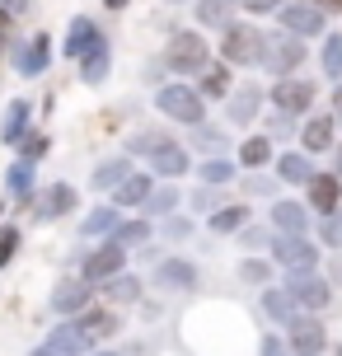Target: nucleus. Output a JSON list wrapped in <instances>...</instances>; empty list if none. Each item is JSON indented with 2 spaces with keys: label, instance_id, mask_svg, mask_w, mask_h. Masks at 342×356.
<instances>
[{
  "label": "nucleus",
  "instance_id": "8fccbe9b",
  "mask_svg": "<svg viewBox=\"0 0 342 356\" xmlns=\"http://www.w3.org/2000/svg\"><path fill=\"white\" fill-rule=\"evenodd\" d=\"M10 42H15V15H10V10H0V52H5Z\"/></svg>",
  "mask_w": 342,
  "mask_h": 356
},
{
  "label": "nucleus",
  "instance_id": "0eeeda50",
  "mask_svg": "<svg viewBox=\"0 0 342 356\" xmlns=\"http://www.w3.org/2000/svg\"><path fill=\"white\" fill-rule=\"evenodd\" d=\"M272 113H282V118H309V108H314V80H300V75H286V80H277L268 94Z\"/></svg>",
  "mask_w": 342,
  "mask_h": 356
},
{
  "label": "nucleus",
  "instance_id": "393cba45",
  "mask_svg": "<svg viewBox=\"0 0 342 356\" xmlns=\"http://www.w3.org/2000/svg\"><path fill=\"white\" fill-rule=\"evenodd\" d=\"M75 328H80V333H85V338H90V347L94 342H108L113 333H117V314H113V305L108 309H80V314H75Z\"/></svg>",
  "mask_w": 342,
  "mask_h": 356
},
{
  "label": "nucleus",
  "instance_id": "1a4fd4ad",
  "mask_svg": "<svg viewBox=\"0 0 342 356\" xmlns=\"http://www.w3.org/2000/svg\"><path fill=\"white\" fill-rule=\"evenodd\" d=\"M202 272L197 263H188V258H160L155 263V291H164V296H188V291H197Z\"/></svg>",
  "mask_w": 342,
  "mask_h": 356
},
{
  "label": "nucleus",
  "instance_id": "f3484780",
  "mask_svg": "<svg viewBox=\"0 0 342 356\" xmlns=\"http://www.w3.org/2000/svg\"><path fill=\"white\" fill-rule=\"evenodd\" d=\"M305 193H309V211L314 216H328V211H338L342 207V178L333 174V169H328V174H319V169H314V178H309L305 183Z\"/></svg>",
  "mask_w": 342,
  "mask_h": 356
},
{
  "label": "nucleus",
  "instance_id": "4c0bfd02",
  "mask_svg": "<svg viewBox=\"0 0 342 356\" xmlns=\"http://www.w3.org/2000/svg\"><path fill=\"white\" fill-rule=\"evenodd\" d=\"M319 71H324V80L342 85V33H324V47H319Z\"/></svg>",
  "mask_w": 342,
  "mask_h": 356
},
{
  "label": "nucleus",
  "instance_id": "bb28decb",
  "mask_svg": "<svg viewBox=\"0 0 342 356\" xmlns=\"http://www.w3.org/2000/svg\"><path fill=\"white\" fill-rule=\"evenodd\" d=\"M5 193H10V202H33V193H38V164H28V160L10 164V169H5Z\"/></svg>",
  "mask_w": 342,
  "mask_h": 356
},
{
  "label": "nucleus",
  "instance_id": "5701e85b",
  "mask_svg": "<svg viewBox=\"0 0 342 356\" xmlns=\"http://www.w3.org/2000/svg\"><path fill=\"white\" fill-rule=\"evenodd\" d=\"M99 38H104V29H99L94 19L75 15L71 24H66V42H61V52L71 56V61H80V56H85V52L94 47V42H99Z\"/></svg>",
  "mask_w": 342,
  "mask_h": 356
},
{
  "label": "nucleus",
  "instance_id": "f704fd0d",
  "mask_svg": "<svg viewBox=\"0 0 342 356\" xmlns=\"http://www.w3.org/2000/svg\"><path fill=\"white\" fill-rule=\"evenodd\" d=\"M193 145H197L202 160H220V155L230 150L225 131H220V127H211V122H197V127H193Z\"/></svg>",
  "mask_w": 342,
  "mask_h": 356
},
{
  "label": "nucleus",
  "instance_id": "37998d69",
  "mask_svg": "<svg viewBox=\"0 0 342 356\" xmlns=\"http://www.w3.org/2000/svg\"><path fill=\"white\" fill-rule=\"evenodd\" d=\"M319 244H324V249H342V207L319 216Z\"/></svg>",
  "mask_w": 342,
  "mask_h": 356
},
{
  "label": "nucleus",
  "instance_id": "9d476101",
  "mask_svg": "<svg viewBox=\"0 0 342 356\" xmlns=\"http://www.w3.org/2000/svg\"><path fill=\"white\" fill-rule=\"evenodd\" d=\"M291 356H324L328 352V328L319 323V314H295V323L286 328Z\"/></svg>",
  "mask_w": 342,
  "mask_h": 356
},
{
  "label": "nucleus",
  "instance_id": "a878e982",
  "mask_svg": "<svg viewBox=\"0 0 342 356\" xmlns=\"http://www.w3.org/2000/svg\"><path fill=\"white\" fill-rule=\"evenodd\" d=\"M150 188H155V174H141V169H131V174H127L108 197H113V207L122 211V207H141L145 197H150Z\"/></svg>",
  "mask_w": 342,
  "mask_h": 356
},
{
  "label": "nucleus",
  "instance_id": "e433bc0d",
  "mask_svg": "<svg viewBox=\"0 0 342 356\" xmlns=\"http://www.w3.org/2000/svg\"><path fill=\"white\" fill-rule=\"evenodd\" d=\"M234 10H239V0H197V24L225 29V24H234Z\"/></svg>",
  "mask_w": 342,
  "mask_h": 356
},
{
  "label": "nucleus",
  "instance_id": "3c124183",
  "mask_svg": "<svg viewBox=\"0 0 342 356\" xmlns=\"http://www.w3.org/2000/svg\"><path fill=\"white\" fill-rule=\"evenodd\" d=\"M239 5H244L249 15H272V10H282L286 0H239Z\"/></svg>",
  "mask_w": 342,
  "mask_h": 356
},
{
  "label": "nucleus",
  "instance_id": "412c9836",
  "mask_svg": "<svg viewBox=\"0 0 342 356\" xmlns=\"http://www.w3.org/2000/svg\"><path fill=\"white\" fill-rule=\"evenodd\" d=\"M188 150H183L179 141H160L155 150H150V174L155 178H183L188 174Z\"/></svg>",
  "mask_w": 342,
  "mask_h": 356
},
{
  "label": "nucleus",
  "instance_id": "20e7f679",
  "mask_svg": "<svg viewBox=\"0 0 342 356\" xmlns=\"http://www.w3.org/2000/svg\"><path fill=\"white\" fill-rule=\"evenodd\" d=\"M155 108H160L169 122H183V127H197L206 122V99L197 94V85H160V94H155Z\"/></svg>",
  "mask_w": 342,
  "mask_h": 356
},
{
  "label": "nucleus",
  "instance_id": "13d9d810",
  "mask_svg": "<svg viewBox=\"0 0 342 356\" xmlns=\"http://www.w3.org/2000/svg\"><path fill=\"white\" fill-rule=\"evenodd\" d=\"M333 174L342 178V141H333Z\"/></svg>",
  "mask_w": 342,
  "mask_h": 356
},
{
  "label": "nucleus",
  "instance_id": "5fc2aeb1",
  "mask_svg": "<svg viewBox=\"0 0 342 356\" xmlns=\"http://www.w3.org/2000/svg\"><path fill=\"white\" fill-rule=\"evenodd\" d=\"M328 104H333V108H328V118H333V122L342 127V85H333V94H328Z\"/></svg>",
  "mask_w": 342,
  "mask_h": 356
},
{
  "label": "nucleus",
  "instance_id": "f257e3e1",
  "mask_svg": "<svg viewBox=\"0 0 342 356\" xmlns=\"http://www.w3.org/2000/svg\"><path fill=\"white\" fill-rule=\"evenodd\" d=\"M220 61L225 66H239V71H253V66H263V29L249 24V19H234L220 29Z\"/></svg>",
  "mask_w": 342,
  "mask_h": 356
},
{
  "label": "nucleus",
  "instance_id": "a211bd4d",
  "mask_svg": "<svg viewBox=\"0 0 342 356\" xmlns=\"http://www.w3.org/2000/svg\"><path fill=\"white\" fill-rule=\"evenodd\" d=\"M338 141V122L328 118V113H309L305 127H300V150L305 155H328Z\"/></svg>",
  "mask_w": 342,
  "mask_h": 356
},
{
  "label": "nucleus",
  "instance_id": "052dcab7",
  "mask_svg": "<svg viewBox=\"0 0 342 356\" xmlns=\"http://www.w3.org/2000/svg\"><path fill=\"white\" fill-rule=\"evenodd\" d=\"M85 356H122V352H85Z\"/></svg>",
  "mask_w": 342,
  "mask_h": 356
},
{
  "label": "nucleus",
  "instance_id": "72a5a7b5",
  "mask_svg": "<svg viewBox=\"0 0 342 356\" xmlns=\"http://www.w3.org/2000/svg\"><path fill=\"white\" fill-rule=\"evenodd\" d=\"M127 174H131V155H113V160H104L99 169H94L90 188H94V193H113Z\"/></svg>",
  "mask_w": 342,
  "mask_h": 356
},
{
  "label": "nucleus",
  "instance_id": "473e14b6",
  "mask_svg": "<svg viewBox=\"0 0 342 356\" xmlns=\"http://www.w3.org/2000/svg\"><path fill=\"white\" fill-rule=\"evenodd\" d=\"M150 230H155V225H150V220H145V216H136V220H117V230L108 234L113 244H117V249H145V244H150Z\"/></svg>",
  "mask_w": 342,
  "mask_h": 356
},
{
  "label": "nucleus",
  "instance_id": "ea45409f",
  "mask_svg": "<svg viewBox=\"0 0 342 356\" xmlns=\"http://www.w3.org/2000/svg\"><path fill=\"white\" fill-rule=\"evenodd\" d=\"M234 169H239V164L225 160V155H220V160H197V178L206 183V188H225V183L234 178Z\"/></svg>",
  "mask_w": 342,
  "mask_h": 356
},
{
  "label": "nucleus",
  "instance_id": "864d4df0",
  "mask_svg": "<svg viewBox=\"0 0 342 356\" xmlns=\"http://www.w3.org/2000/svg\"><path fill=\"white\" fill-rule=\"evenodd\" d=\"M268 136H291V118H282V113H272V122H268Z\"/></svg>",
  "mask_w": 342,
  "mask_h": 356
},
{
  "label": "nucleus",
  "instance_id": "bf43d9fd",
  "mask_svg": "<svg viewBox=\"0 0 342 356\" xmlns=\"http://www.w3.org/2000/svg\"><path fill=\"white\" fill-rule=\"evenodd\" d=\"M104 5H108V10H127V5H131V0H104Z\"/></svg>",
  "mask_w": 342,
  "mask_h": 356
},
{
  "label": "nucleus",
  "instance_id": "c03bdc74",
  "mask_svg": "<svg viewBox=\"0 0 342 356\" xmlns=\"http://www.w3.org/2000/svg\"><path fill=\"white\" fill-rule=\"evenodd\" d=\"M188 207H193V211H197V216H206V211H220L225 202H220V188H206V183H202L197 193L188 197Z\"/></svg>",
  "mask_w": 342,
  "mask_h": 356
},
{
  "label": "nucleus",
  "instance_id": "6ab92c4d",
  "mask_svg": "<svg viewBox=\"0 0 342 356\" xmlns=\"http://www.w3.org/2000/svg\"><path fill=\"white\" fill-rule=\"evenodd\" d=\"M28 118H33V99H10V104H5V113H0V145H5V150H15V145L24 141Z\"/></svg>",
  "mask_w": 342,
  "mask_h": 356
},
{
  "label": "nucleus",
  "instance_id": "dca6fc26",
  "mask_svg": "<svg viewBox=\"0 0 342 356\" xmlns=\"http://www.w3.org/2000/svg\"><path fill=\"white\" fill-rule=\"evenodd\" d=\"M90 300H94V286L90 282H80V277H66V282L52 291V314H61V319H75L80 309H90Z\"/></svg>",
  "mask_w": 342,
  "mask_h": 356
},
{
  "label": "nucleus",
  "instance_id": "39448f33",
  "mask_svg": "<svg viewBox=\"0 0 342 356\" xmlns=\"http://www.w3.org/2000/svg\"><path fill=\"white\" fill-rule=\"evenodd\" d=\"M268 249H272V263L286 267V272H319V258H324L309 234H272Z\"/></svg>",
  "mask_w": 342,
  "mask_h": 356
},
{
  "label": "nucleus",
  "instance_id": "58836bf2",
  "mask_svg": "<svg viewBox=\"0 0 342 356\" xmlns=\"http://www.w3.org/2000/svg\"><path fill=\"white\" fill-rule=\"evenodd\" d=\"M197 94L202 99H225L230 94V66L220 61V66H206V71L197 75Z\"/></svg>",
  "mask_w": 342,
  "mask_h": 356
},
{
  "label": "nucleus",
  "instance_id": "49530a36",
  "mask_svg": "<svg viewBox=\"0 0 342 356\" xmlns=\"http://www.w3.org/2000/svg\"><path fill=\"white\" fill-rule=\"evenodd\" d=\"M19 253V230L15 225H0V267H10Z\"/></svg>",
  "mask_w": 342,
  "mask_h": 356
},
{
  "label": "nucleus",
  "instance_id": "6e6d98bb",
  "mask_svg": "<svg viewBox=\"0 0 342 356\" xmlns=\"http://www.w3.org/2000/svg\"><path fill=\"white\" fill-rule=\"evenodd\" d=\"M0 10H10V15H28V10H33V0H0Z\"/></svg>",
  "mask_w": 342,
  "mask_h": 356
},
{
  "label": "nucleus",
  "instance_id": "a18cd8bd",
  "mask_svg": "<svg viewBox=\"0 0 342 356\" xmlns=\"http://www.w3.org/2000/svg\"><path fill=\"white\" fill-rule=\"evenodd\" d=\"M160 141H169V136H155V131H136V136L127 141V150H122V155H145V160H150V150H155Z\"/></svg>",
  "mask_w": 342,
  "mask_h": 356
},
{
  "label": "nucleus",
  "instance_id": "7ed1b4c3",
  "mask_svg": "<svg viewBox=\"0 0 342 356\" xmlns=\"http://www.w3.org/2000/svg\"><path fill=\"white\" fill-rule=\"evenodd\" d=\"M305 66V42L295 33H286V29H263V71H272L277 80H286V75H295Z\"/></svg>",
  "mask_w": 342,
  "mask_h": 356
},
{
  "label": "nucleus",
  "instance_id": "b1692460",
  "mask_svg": "<svg viewBox=\"0 0 342 356\" xmlns=\"http://www.w3.org/2000/svg\"><path fill=\"white\" fill-rule=\"evenodd\" d=\"M258 305H263V314H268L277 328H291L295 323V300H291V291L286 286H263V296H258Z\"/></svg>",
  "mask_w": 342,
  "mask_h": 356
},
{
  "label": "nucleus",
  "instance_id": "f8f14e48",
  "mask_svg": "<svg viewBox=\"0 0 342 356\" xmlns=\"http://www.w3.org/2000/svg\"><path fill=\"white\" fill-rule=\"evenodd\" d=\"M263 89L253 85V80H244V85H234L230 94H225V118H230L234 127H253L258 118H263Z\"/></svg>",
  "mask_w": 342,
  "mask_h": 356
},
{
  "label": "nucleus",
  "instance_id": "f03ea898",
  "mask_svg": "<svg viewBox=\"0 0 342 356\" xmlns=\"http://www.w3.org/2000/svg\"><path fill=\"white\" fill-rule=\"evenodd\" d=\"M211 66V47H206V38L197 29H183L164 42V71L174 75H202Z\"/></svg>",
  "mask_w": 342,
  "mask_h": 356
},
{
  "label": "nucleus",
  "instance_id": "2eb2a0df",
  "mask_svg": "<svg viewBox=\"0 0 342 356\" xmlns=\"http://www.w3.org/2000/svg\"><path fill=\"white\" fill-rule=\"evenodd\" d=\"M52 52H56L52 38H47V33H33V38H28V42L15 52V71L24 75V80H38V75L52 66Z\"/></svg>",
  "mask_w": 342,
  "mask_h": 356
},
{
  "label": "nucleus",
  "instance_id": "de8ad7c7",
  "mask_svg": "<svg viewBox=\"0 0 342 356\" xmlns=\"http://www.w3.org/2000/svg\"><path fill=\"white\" fill-rule=\"evenodd\" d=\"M244 193H249V197H272V202H277V178L249 174V178H244Z\"/></svg>",
  "mask_w": 342,
  "mask_h": 356
},
{
  "label": "nucleus",
  "instance_id": "c85d7f7f",
  "mask_svg": "<svg viewBox=\"0 0 342 356\" xmlns=\"http://www.w3.org/2000/svg\"><path fill=\"white\" fill-rule=\"evenodd\" d=\"M234 164L249 169V174L268 169V164H272V136H244V141L234 145Z\"/></svg>",
  "mask_w": 342,
  "mask_h": 356
},
{
  "label": "nucleus",
  "instance_id": "ddd939ff",
  "mask_svg": "<svg viewBox=\"0 0 342 356\" xmlns=\"http://www.w3.org/2000/svg\"><path fill=\"white\" fill-rule=\"evenodd\" d=\"M85 352H90V338L75 328V319H66L61 328H52L47 338L38 342L28 356H85Z\"/></svg>",
  "mask_w": 342,
  "mask_h": 356
},
{
  "label": "nucleus",
  "instance_id": "4d7b16f0",
  "mask_svg": "<svg viewBox=\"0 0 342 356\" xmlns=\"http://www.w3.org/2000/svg\"><path fill=\"white\" fill-rule=\"evenodd\" d=\"M314 10H324V15H342V0H309Z\"/></svg>",
  "mask_w": 342,
  "mask_h": 356
},
{
  "label": "nucleus",
  "instance_id": "6e6552de",
  "mask_svg": "<svg viewBox=\"0 0 342 356\" xmlns=\"http://www.w3.org/2000/svg\"><path fill=\"white\" fill-rule=\"evenodd\" d=\"M277 24H282L286 33H295L300 42H305V38H324L328 15H324V10H314L309 0H286V5L277 10Z\"/></svg>",
  "mask_w": 342,
  "mask_h": 356
},
{
  "label": "nucleus",
  "instance_id": "a19ab883",
  "mask_svg": "<svg viewBox=\"0 0 342 356\" xmlns=\"http://www.w3.org/2000/svg\"><path fill=\"white\" fill-rule=\"evenodd\" d=\"M15 150H19V160L38 164L42 155H47V150H52V136H47V131H24V141H19Z\"/></svg>",
  "mask_w": 342,
  "mask_h": 356
},
{
  "label": "nucleus",
  "instance_id": "c9c22d12",
  "mask_svg": "<svg viewBox=\"0 0 342 356\" xmlns=\"http://www.w3.org/2000/svg\"><path fill=\"white\" fill-rule=\"evenodd\" d=\"M179 202H183V197H179V188H174V183L150 188V197L141 202V207H145V220H155V216H160V220H164V216H174V211H179Z\"/></svg>",
  "mask_w": 342,
  "mask_h": 356
},
{
  "label": "nucleus",
  "instance_id": "c756f323",
  "mask_svg": "<svg viewBox=\"0 0 342 356\" xmlns=\"http://www.w3.org/2000/svg\"><path fill=\"white\" fill-rule=\"evenodd\" d=\"M249 216H253V211L244 207V202H225L220 211L206 216V225H211V234H239L244 225H249Z\"/></svg>",
  "mask_w": 342,
  "mask_h": 356
},
{
  "label": "nucleus",
  "instance_id": "423d86ee",
  "mask_svg": "<svg viewBox=\"0 0 342 356\" xmlns=\"http://www.w3.org/2000/svg\"><path fill=\"white\" fill-rule=\"evenodd\" d=\"M286 291L300 314H324L333 305V282L319 277V272H286Z\"/></svg>",
  "mask_w": 342,
  "mask_h": 356
},
{
  "label": "nucleus",
  "instance_id": "4468645a",
  "mask_svg": "<svg viewBox=\"0 0 342 356\" xmlns=\"http://www.w3.org/2000/svg\"><path fill=\"white\" fill-rule=\"evenodd\" d=\"M268 230L272 234H309V207L305 202H291V197H277L268 207Z\"/></svg>",
  "mask_w": 342,
  "mask_h": 356
},
{
  "label": "nucleus",
  "instance_id": "2f4dec72",
  "mask_svg": "<svg viewBox=\"0 0 342 356\" xmlns=\"http://www.w3.org/2000/svg\"><path fill=\"white\" fill-rule=\"evenodd\" d=\"M141 277H136V272H117V277H108V282H104V300L108 305H136L141 300Z\"/></svg>",
  "mask_w": 342,
  "mask_h": 356
},
{
  "label": "nucleus",
  "instance_id": "680f3d73",
  "mask_svg": "<svg viewBox=\"0 0 342 356\" xmlns=\"http://www.w3.org/2000/svg\"><path fill=\"white\" fill-rule=\"evenodd\" d=\"M169 5H183V0H169Z\"/></svg>",
  "mask_w": 342,
  "mask_h": 356
},
{
  "label": "nucleus",
  "instance_id": "9b49d317",
  "mask_svg": "<svg viewBox=\"0 0 342 356\" xmlns=\"http://www.w3.org/2000/svg\"><path fill=\"white\" fill-rule=\"evenodd\" d=\"M117 272H127V249H117L113 239H104L94 253H85V263H80V282L104 286L108 277H117Z\"/></svg>",
  "mask_w": 342,
  "mask_h": 356
},
{
  "label": "nucleus",
  "instance_id": "09e8293b",
  "mask_svg": "<svg viewBox=\"0 0 342 356\" xmlns=\"http://www.w3.org/2000/svg\"><path fill=\"white\" fill-rule=\"evenodd\" d=\"M258 356H291V347H286V338L268 333V338H263V347H258Z\"/></svg>",
  "mask_w": 342,
  "mask_h": 356
},
{
  "label": "nucleus",
  "instance_id": "7c9ffc66",
  "mask_svg": "<svg viewBox=\"0 0 342 356\" xmlns=\"http://www.w3.org/2000/svg\"><path fill=\"white\" fill-rule=\"evenodd\" d=\"M117 220H122V211L117 207H94V211H85V220H80V234L85 239H108L113 230H117Z\"/></svg>",
  "mask_w": 342,
  "mask_h": 356
},
{
  "label": "nucleus",
  "instance_id": "4be33fe9",
  "mask_svg": "<svg viewBox=\"0 0 342 356\" xmlns=\"http://www.w3.org/2000/svg\"><path fill=\"white\" fill-rule=\"evenodd\" d=\"M75 66H80V85H90V89L104 85V80H108V71H113V47H108V38H99L90 52L75 61Z\"/></svg>",
  "mask_w": 342,
  "mask_h": 356
},
{
  "label": "nucleus",
  "instance_id": "aec40b11",
  "mask_svg": "<svg viewBox=\"0 0 342 356\" xmlns=\"http://www.w3.org/2000/svg\"><path fill=\"white\" fill-rule=\"evenodd\" d=\"M75 211V188L71 183H52L42 197H33V220H61Z\"/></svg>",
  "mask_w": 342,
  "mask_h": 356
},
{
  "label": "nucleus",
  "instance_id": "603ef678",
  "mask_svg": "<svg viewBox=\"0 0 342 356\" xmlns=\"http://www.w3.org/2000/svg\"><path fill=\"white\" fill-rule=\"evenodd\" d=\"M239 234H244V244H249V249H258V244H268V239H272V230H263V225H244Z\"/></svg>",
  "mask_w": 342,
  "mask_h": 356
},
{
  "label": "nucleus",
  "instance_id": "79ce46f5",
  "mask_svg": "<svg viewBox=\"0 0 342 356\" xmlns=\"http://www.w3.org/2000/svg\"><path fill=\"white\" fill-rule=\"evenodd\" d=\"M239 282L258 286V291L272 286V263H268V258H244V263H239Z\"/></svg>",
  "mask_w": 342,
  "mask_h": 356
},
{
  "label": "nucleus",
  "instance_id": "cd10ccee",
  "mask_svg": "<svg viewBox=\"0 0 342 356\" xmlns=\"http://www.w3.org/2000/svg\"><path fill=\"white\" fill-rule=\"evenodd\" d=\"M314 155L305 150H286V155H277V183H291V188H305L309 178H314Z\"/></svg>",
  "mask_w": 342,
  "mask_h": 356
}]
</instances>
